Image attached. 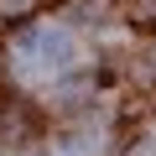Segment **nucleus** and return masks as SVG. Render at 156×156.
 Masks as SVG:
<instances>
[{
  "label": "nucleus",
  "mask_w": 156,
  "mask_h": 156,
  "mask_svg": "<svg viewBox=\"0 0 156 156\" xmlns=\"http://www.w3.org/2000/svg\"><path fill=\"white\" fill-rule=\"evenodd\" d=\"M78 62V42L62 26H31L16 37V68L21 73H47V68H73Z\"/></svg>",
  "instance_id": "obj_1"
}]
</instances>
